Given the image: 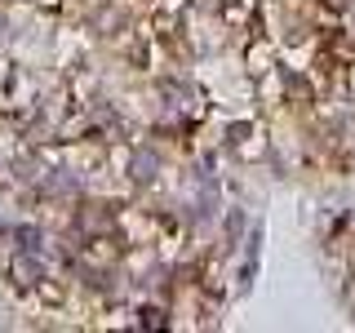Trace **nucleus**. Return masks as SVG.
I'll list each match as a JSON object with an SVG mask.
<instances>
[{
  "label": "nucleus",
  "instance_id": "1",
  "mask_svg": "<svg viewBox=\"0 0 355 333\" xmlns=\"http://www.w3.org/2000/svg\"><path fill=\"white\" fill-rule=\"evenodd\" d=\"M18 240H22V249H36V231H31V227H22Z\"/></svg>",
  "mask_w": 355,
  "mask_h": 333
}]
</instances>
